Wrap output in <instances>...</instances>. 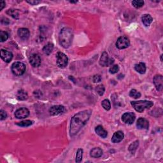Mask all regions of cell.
Segmentation results:
<instances>
[{
    "mask_svg": "<svg viewBox=\"0 0 163 163\" xmlns=\"http://www.w3.org/2000/svg\"><path fill=\"white\" fill-rule=\"evenodd\" d=\"M139 146V141L136 140L135 141H134L133 143H131L129 147V150L132 154H134L135 153L136 150H137L138 147Z\"/></svg>",
    "mask_w": 163,
    "mask_h": 163,
    "instance_id": "obj_24",
    "label": "cell"
},
{
    "mask_svg": "<svg viewBox=\"0 0 163 163\" xmlns=\"http://www.w3.org/2000/svg\"><path fill=\"white\" fill-rule=\"evenodd\" d=\"M95 91L99 96H103L104 94V91H105V88L103 85H99L96 87Z\"/></svg>",
    "mask_w": 163,
    "mask_h": 163,
    "instance_id": "obj_29",
    "label": "cell"
},
{
    "mask_svg": "<svg viewBox=\"0 0 163 163\" xmlns=\"http://www.w3.org/2000/svg\"><path fill=\"white\" fill-rule=\"evenodd\" d=\"M73 39V32L70 28H64L61 30L59 35L60 45L64 49L69 48L72 43Z\"/></svg>",
    "mask_w": 163,
    "mask_h": 163,
    "instance_id": "obj_2",
    "label": "cell"
},
{
    "mask_svg": "<svg viewBox=\"0 0 163 163\" xmlns=\"http://www.w3.org/2000/svg\"><path fill=\"white\" fill-rule=\"evenodd\" d=\"M12 72L15 76H21L26 72V65L22 62H15L12 65Z\"/></svg>",
    "mask_w": 163,
    "mask_h": 163,
    "instance_id": "obj_4",
    "label": "cell"
},
{
    "mask_svg": "<svg viewBox=\"0 0 163 163\" xmlns=\"http://www.w3.org/2000/svg\"><path fill=\"white\" fill-rule=\"evenodd\" d=\"M129 45H130V41L128 37L125 36L119 37L117 40L116 47L119 49H125L128 48Z\"/></svg>",
    "mask_w": 163,
    "mask_h": 163,
    "instance_id": "obj_6",
    "label": "cell"
},
{
    "mask_svg": "<svg viewBox=\"0 0 163 163\" xmlns=\"http://www.w3.org/2000/svg\"><path fill=\"white\" fill-rule=\"evenodd\" d=\"M129 96H130V97L131 98L138 99L141 97V94L140 92L137 91L136 89H132L130 91V93H129Z\"/></svg>",
    "mask_w": 163,
    "mask_h": 163,
    "instance_id": "obj_28",
    "label": "cell"
},
{
    "mask_svg": "<svg viewBox=\"0 0 163 163\" xmlns=\"http://www.w3.org/2000/svg\"><path fill=\"white\" fill-rule=\"evenodd\" d=\"M101 105L104 110L107 111L110 110L111 108V103L108 99H104L101 103Z\"/></svg>",
    "mask_w": 163,
    "mask_h": 163,
    "instance_id": "obj_26",
    "label": "cell"
},
{
    "mask_svg": "<svg viewBox=\"0 0 163 163\" xmlns=\"http://www.w3.org/2000/svg\"><path fill=\"white\" fill-rule=\"evenodd\" d=\"M103 155V150L99 147H96L92 149L90 152V156L93 158H99Z\"/></svg>",
    "mask_w": 163,
    "mask_h": 163,
    "instance_id": "obj_19",
    "label": "cell"
},
{
    "mask_svg": "<svg viewBox=\"0 0 163 163\" xmlns=\"http://www.w3.org/2000/svg\"><path fill=\"white\" fill-rule=\"evenodd\" d=\"M30 62L31 65L35 68L40 66L41 62L40 56L37 54H33L30 57Z\"/></svg>",
    "mask_w": 163,
    "mask_h": 163,
    "instance_id": "obj_12",
    "label": "cell"
},
{
    "mask_svg": "<svg viewBox=\"0 0 163 163\" xmlns=\"http://www.w3.org/2000/svg\"><path fill=\"white\" fill-rule=\"evenodd\" d=\"M132 5L135 8H139L143 6L144 1H141V0H135V1H132Z\"/></svg>",
    "mask_w": 163,
    "mask_h": 163,
    "instance_id": "obj_30",
    "label": "cell"
},
{
    "mask_svg": "<svg viewBox=\"0 0 163 163\" xmlns=\"http://www.w3.org/2000/svg\"><path fill=\"white\" fill-rule=\"evenodd\" d=\"M136 126L140 129H146V130H147L149 128V122L146 119L140 118L137 120Z\"/></svg>",
    "mask_w": 163,
    "mask_h": 163,
    "instance_id": "obj_14",
    "label": "cell"
},
{
    "mask_svg": "<svg viewBox=\"0 0 163 163\" xmlns=\"http://www.w3.org/2000/svg\"><path fill=\"white\" fill-rule=\"evenodd\" d=\"M92 114V110H86L75 114L71 120L70 133L71 136H74L87 122Z\"/></svg>",
    "mask_w": 163,
    "mask_h": 163,
    "instance_id": "obj_1",
    "label": "cell"
},
{
    "mask_svg": "<svg viewBox=\"0 0 163 163\" xmlns=\"http://www.w3.org/2000/svg\"><path fill=\"white\" fill-rule=\"evenodd\" d=\"M1 57L6 62H10L13 59V54L10 51L5 49L1 50Z\"/></svg>",
    "mask_w": 163,
    "mask_h": 163,
    "instance_id": "obj_13",
    "label": "cell"
},
{
    "mask_svg": "<svg viewBox=\"0 0 163 163\" xmlns=\"http://www.w3.org/2000/svg\"><path fill=\"white\" fill-rule=\"evenodd\" d=\"M135 70L138 73L140 74H144L147 70V67L144 62H140L138 64L135 65Z\"/></svg>",
    "mask_w": 163,
    "mask_h": 163,
    "instance_id": "obj_20",
    "label": "cell"
},
{
    "mask_svg": "<svg viewBox=\"0 0 163 163\" xmlns=\"http://www.w3.org/2000/svg\"><path fill=\"white\" fill-rule=\"evenodd\" d=\"M142 22L146 27H149L153 21V18L150 14H144L141 17Z\"/></svg>",
    "mask_w": 163,
    "mask_h": 163,
    "instance_id": "obj_18",
    "label": "cell"
},
{
    "mask_svg": "<svg viewBox=\"0 0 163 163\" xmlns=\"http://www.w3.org/2000/svg\"><path fill=\"white\" fill-rule=\"evenodd\" d=\"M6 3L4 1H0V11H1L5 7Z\"/></svg>",
    "mask_w": 163,
    "mask_h": 163,
    "instance_id": "obj_36",
    "label": "cell"
},
{
    "mask_svg": "<svg viewBox=\"0 0 163 163\" xmlns=\"http://www.w3.org/2000/svg\"><path fill=\"white\" fill-rule=\"evenodd\" d=\"M0 38H1V42H4L8 40V35L6 31H1L0 32Z\"/></svg>",
    "mask_w": 163,
    "mask_h": 163,
    "instance_id": "obj_31",
    "label": "cell"
},
{
    "mask_svg": "<svg viewBox=\"0 0 163 163\" xmlns=\"http://www.w3.org/2000/svg\"><path fill=\"white\" fill-rule=\"evenodd\" d=\"M54 49V45L51 43H49L44 46L43 48V52L46 55H50Z\"/></svg>",
    "mask_w": 163,
    "mask_h": 163,
    "instance_id": "obj_22",
    "label": "cell"
},
{
    "mask_svg": "<svg viewBox=\"0 0 163 163\" xmlns=\"http://www.w3.org/2000/svg\"><path fill=\"white\" fill-rule=\"evenodd\" d=\"M114 62V59L108 57V54L106 52H103L101 54V59L99 61V64L103 67L111 66Z\"/></svg>",
    "mask_w": 163,
    "mask_h": 163,
    "instance_id": "obj_7",
    "label": "cell"
},
{
    "mask_svg": "<svg viewBox=\"0 0 163 163\" xmlns=\"http://www.w3.org/2000/svg\"><path fill=\"white\" fill-rule=\"evenodd\" d=\"M136 119V115L133 112H127L124 113L122 116V120L125 124H133L135 122Z\"/></svg>",
    "mask_w": 163,
    "mask_h": 163,
    "instance_id": "obj_8",
    "label": "cell"
},
{
    "mask_svg": "<svg viewBox=\"0 0 163 163\" xmlns=\"http://www.w3.org/2000/svg\"><path fill=\"white\" fill-rule=\"evenodd\" d=\"M153 82L157 91H161L163 88V77L161 75H157L154 77Z\"/></svg>",
    "mask_w": 163,
    "mask_h": 163,
    "instance_id": "obj_11",
    "label": "cell"
},
{
    "mask_svg": "<svg viewBox=\"0 0 163 163\" xmlns=\"http://www.w3.org/2000/svg\"><path fill=\"white\" fill-rule=\"evenodd\" d=\"M93 80L94 83H99L101 81V77L99 75H96L93 78Z\"/></svg>",
    "mask_w": 163,
    "mask_h": 163,
    "instance_id": "obj_34",
    "label": "cell"
},
{
    "mask_svg": "<svg viewBox=\"0 0 163 163\" xmlns=\"http://www.w3.org/2000/svg\"><path fill=\"white\" fill-rule=\"evenodd\" d=\"M16 96L18 100H20V101H24V100H26L28 98V94L24 90L20 89L18 91Z\"/></svg>",
    "mask_w": 163,
    "mask_h": 163,
    "instance_id": "obj_21",
    "label": "cell"
},
{
    "mask_svg": "<svg viewBox=\"0 0 163 163\" xmlns=\"http://www.w3.org/2000/svg\"><path fill=\"white\" fill-rule=\"evenodd\" d=\"M124 138V134L122 131H118L115 132L112 138V141L114 143H117L122 141Z\"/></svg>",
    "mask_w": 163,
    "mask_h": 163,
    "instance_id": "obj_16",
    "label": "cell"
},
{
    "mask_svg": "<svg viewBox=\"0 0 163 163\" xmlns=\"http://www.w3.org/2000/svg\"><path fill=\"white\" fill-rule=\"evenodd\" d=\"M7 117V114L5 111H4L3 110H0V120H3L6 119Z\"/></svg>",
    "mask_w": 163,
    "mask_h": 163,
    "instance_id": "obj_33",
    "label": "cell"
},
{
    "mask_svg": "<svg viewBox=\"0 0 163 163\" xmlns=\"http://www.w3.org/2000/svg\"><path fill=\"white\" fill-rule=\"evenodd\" d=\"M131 104L135 110L140 113L143 112L145 109H149L154 105V103L150 101H133Z\"/></svg>",
    "mask_w": 163,
    "mask_h": 163,
    "instance_id": "obj_3",
    "label": "cell"
},
{
    "mask_svg": "<svg viewBox=\"0 0 163 163\" xmlns=\"http://www.w3.org/2000/svg\"><path fill=\"white\" fill-rule=\"evenodd\" d=\"M30 115V110L26 108H19L15 112V117L18 119H23Z\"/></svg>",
    "mask_w": 163,
    "mask_h": 163,
    "instance_id": "obj_9",
    "label": "cell"
},
{
    "mask_svg": "<svg viewBox=\"0 0 163 163\" xmlns=\"http://www.w3.org/2000/svg\"><path fill=\"white\" fill-rule=\"evenodd\" d=\"M57 64L61 68H64L68 65V58L64 53L59 52L56 55Z\"/></svg>",
    "mask_w": 163,
    "mask_h": 163,
    "instance_id": "obj_5",
    "label": "cell"
},
{
    "mask_svg": "<svg viewBox=\"0 0 163 163\" xmlns=\"http://www.w3.org/2000/svg\"><path fill=\"white\" fill-rule=\"evenodd\" d=\"M33 124V121L30 120H23V121H21V122L16 123V125H17V126L20 127H29L31 126Z\"/></svg>",
    "mask_w": 163,
    "mask_h": 163,
    "instance_id": "obj_25",
    "label": "cell"
},
{
    "mask_svg": "<svg viewBox=\"0 0 163 163\" xmlns=\"http://www.w3.org/2000/svg\"><path fill=\"white\" fill-rule=\"evenodd\" d=\"M119 71V66L118 65H114L112 66L109 70V72L111 74H115Z\"/></svg>",
    "mask_w": 163,
    "mask_h": 163,
    "instance_id": "obj_32",
    "label": "cell"
},
{
    "mask_svg": "<svg viewBox=\"0 0 163 163\" xmlns=\"http://www.w3.org/2000/svg\"><path fill=\"white\" fill-rule=\"evenodd\" d=\"M64 111V107L62 105H55L52 106L49 109V114L52 116L58 115L62 114Z\"/></svg>",
    "mask_w": 163,
    "mask_h": 163,
    "instance_id": "obj_10",
    "label": "cell"
},
{
    "mask_svg": "<svg viewBox=\"0 0 163 163\" xmlns=\"http://www.w3.org/2000/svg\"><path fill=\"white\" fill-rule=\"evenodd\" d=\"M95 132L96 133L98 136L103 138H106L108 136V132L101 125H99V126L95 128Z\"/></svg>",
    "mask_w": 163,
    "mask_h": 163,
    "instance_id": "obj_17",
    "label": "cell"
},
{
    "mask_svg": "<svg viewBox=\"0 0 163 163\" xmlns=\"http://www.w3.org/2000/svg\"><path fill=\"white\" fill-rule=\"evenodd\" d=\"M82 157H83V150L82 149H79L77 150V152L76 154V159L75 161L77 163L80 162L82 160Z\"/></svg>",
    "mask_w": 163,
    "mask_h": 163,
    "instance_id": "obj_27",
    "label": "cell"
},
{
    "mask_svg": "<svg viewBox=\"0 0 163 163\" xmlns=\"http://www.w3.org/2000/svg\"><path fill=\"white\" fill-rule=\"evenodd\" d=\"M7 14L15 19H18L19 18V11L18 10L10 9L7 11Z\"/></svg>",
    "mask_w": 163,
    "mask_h": 163,
    "instance_id": "obj_23",
    "label": "cell"
},
{
    "mask_svg": "<svg viewBox=\"0 0 163 163\" xmlns=\"http://www.w3.org/2000/svg\"><path fill=\"white\" fill-rule=\"evenodd\" d=\"M27 3L31 4L32 5H36L38 4H39L40 3V1H36V0H32V1H27Z\"/></svg>",
    "mask_w": 163,
    "mask_h": 163,
    "instance_id": "obj_35",
    "label": "cell"
},
{
    "mask_svg": "<svg viewBox=\"0 0 163 163\" xmlns=\"http://www.w3.org/2000/svg\"><path fill=\"white\" fill-rule=\"evenodd\" d=\"M17 34L20 39L23 40H26L30 37V33L27 28H20L18 30Z\"/></svg>",
    "mask_w": 163,
    "mask_h": 163,
    "instance_id": "obj_15",
    "label": "cell"
}]
</instances>
